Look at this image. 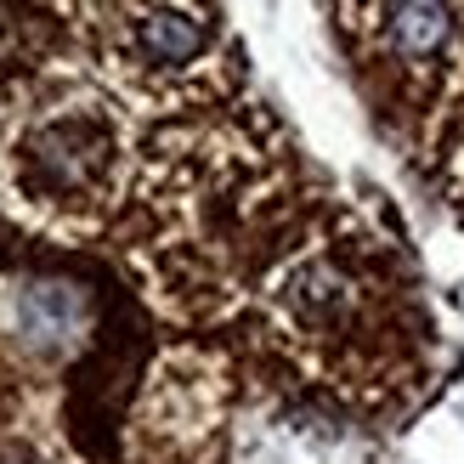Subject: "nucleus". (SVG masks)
I'll return each instance as SVG.
<instances>
[{
    "instance_id": "39448f33",
    "label": "nucleus",
    "mask_w": 464,
    "mask_h": 464,
    "mask_svg": "<svg viewBox=\"0 0 464 464\" xmlns=\"http://www.w3.org/2000/svg\"><path fill=\"white\" fill-rule=\"evenodd\" d=\"M85 68L136 120L216 108L238 85V52L216 0H91Z\"/></svg>"
},
{
    "instance_id": "7ed1b4c3",
    "label": "nucleus",
    "mask_w": 464,
    "mask_h": 464,
    "mask_svg": "<svg viewBox=\"0 0 464 464\" xmlns=\"http://www.w3.org/2000/svg\"><path fill=\"white\" fill-rule=\"evenodd\" d=\"M136 113L91 68L0 113V204L45 238H97L130 210L142 181Z\"/></svg>"
},
{
    "instance_id": "20e7f679",
    "label": "nucleus",
    "mask_w": 464,
    "mask_h": 464,
    "mask_svg": "<svg viewBox=\"0 0 464 464\" xmlns=\"http://www.w3.org/2000/svg\"><path fill=\"white\" fill-rule=\"evenodd\" d=\"M334 12L391 136L442 159L464 130V0H334Z\"/></svg>"
},
{
    "instance_id": "f03ea898",
    "label": "nucleus",
    "mask_w": 464,
    "mask_h": 464,
    "mask_svg": "<svg viewBox=\"0 0 464 464\" xmlns=\"http://www.w3.org/2000/svg\"><path fill=\"white\" fill-rule=\"evenodd\" d=\"M255 306L312 380L352 397H385L413 380L430 345V312L408 249L368 210L317 216L306 244L261 277Z\"/></svg>"
},
{
    "instance_id": "f257e3e1",
    "label": "nucleus",
    "mask_w": 464,
    "mask_h": 464,
    "mask_svg": "<svg viewBox=\"0 0 464 464\" xmlns=\"http://www.w3.org/2000/svg\"><path fill=\"white\" fill-rule=\"evenodd\" d=\"M306 165L261 120H216L170 130L142 159L136 216H142L148 284L170 306L216 312L261 277L295 244L306 216Z\"/></svg>"
}]
</instances>
